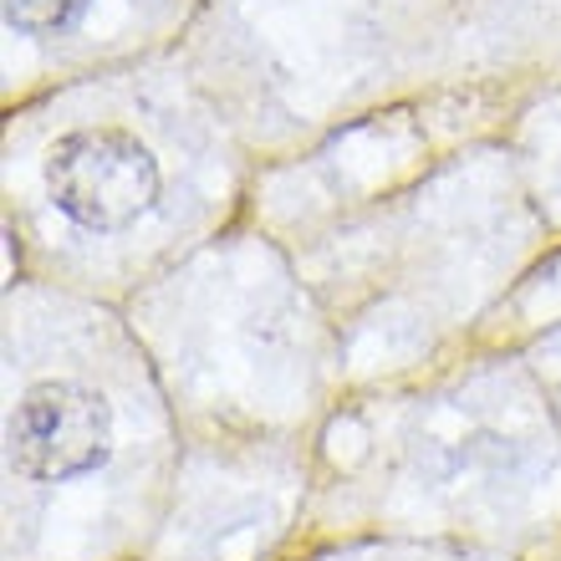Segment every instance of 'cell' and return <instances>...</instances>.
Returning <instances> with one entry per match:
<instances>
[{
	"instance_id": "1",
	"label": "cell",
	"mask_w": 561,
	"mask_h": 561,
	"mask_svg": "<svg viewBox=\"0 0 561 561\" xmlns=\"http://www.w3.org/2000/svg\"><path fill=\"white\" fill-rule=\"evenodd\" d=\"M46 194L82 230H123L159 199V163L123 128H82L51 148Z\"/></svg>"
},
{
	"instance_id": "2",
	"label": "cell",
	"mask_w": 561,
	"mask_h": 561,
	"mask_svg": "<svg viewBox=\"0 0 561 561\" xmlns=\"http://www.w3.org/2000/svg\"><path fill=\"white\" fill-rule=\"evenodd\" d=\"M113 419L82 383H36L21 393L5 424L11 470L21 480H77L107 459Z\"/></svg>"
},
{
	"instance_id": "3",
	"label": "cell",
	"mask_w": 561,
	"mask_h": 561,
	"mask_svg": "<svg viewBox=\"0 0 561 561\" xmlns=\"http://www.w3.org/2000/svg\"><path fill=\"white\" fill-rule=\"evenodd\" d=\"M88 0H5V26L26 36H51L82 21Z\"/></svg>"
}]
</instances>
